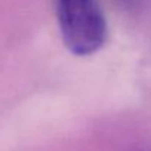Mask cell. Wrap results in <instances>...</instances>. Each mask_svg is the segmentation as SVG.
<instances>
[{
  "label": "cell",
  "mask_w": 151,
  "mask_h": 151,
  "mask_svg": "<svg viewBox=\"0 0 151 151\" xmlns=\"http://www.w3.org/2000/svg\"><path fill=\"white\" fill-rule=\"evenodd\" d=\"M117 1H120L122 4H125V6H129V7H137V6H141V4H144L147 0H117Z\"/></svg>",
  "instance_id": "7a4b0ae2"
},
{
  "label": "cell",
  "mask_w": 151,
  "mask_h": 151,
  "mask_svg": "<svg viewBox=\"0 0 151 151\" xmlns=\"http://www.w3.org/2000/svg\"><path fill=\"white\" fill-rule=\"evenodd\" d=\"M56 10L63 43L70 53L88 56L104 46L107 25L99 0H57Z\"/></svg>",
  "instance_id": "6da1fadb"
}]
</instances>
